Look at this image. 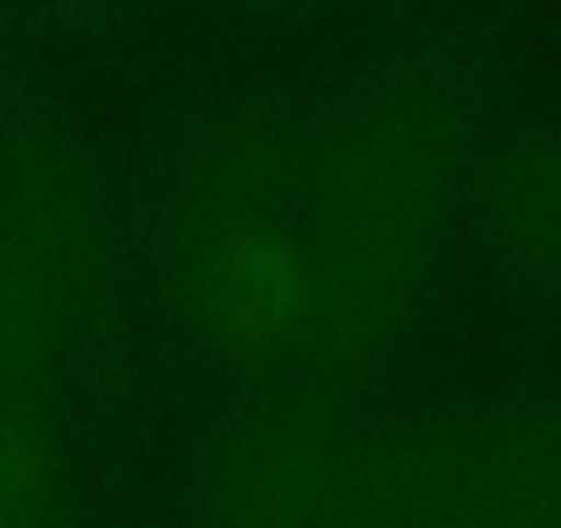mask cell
I'll return each mask as SVG.
<instances>
[{
    "label": "cell",
    "instance_id": "1",
    "mask_svg": "<svg viewBox=\"0 0 561 528\" xmlns=\"http://www.w3.org/2000/svg\"><path fill=\"white\" fill-rule=\"evenodd\" d=\"M204 287H209L215 320H226L237 336H270L280 325H293L304 303V282L293 271V259L264 237L220 242L204 271Z\"/></svg>",
    "mask_w": 561,
    "mask_h": 528
}]
</instances>
